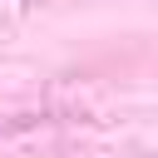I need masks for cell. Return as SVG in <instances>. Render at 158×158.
Here are the masks:
<instances>
[]
</instances>
